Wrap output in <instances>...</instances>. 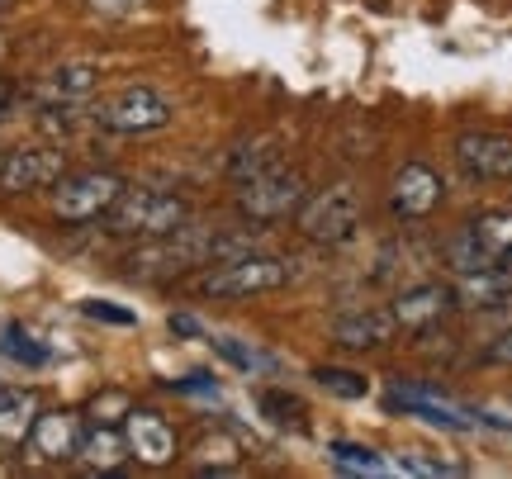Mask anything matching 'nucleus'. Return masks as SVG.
<instances>
[{"instance_id": "nucleus-33", "label": "nucleus", "mask_w": 512, "mask_h": 479, "mask_svg": "<svg viewBox=\"0 0 512 479\" xmlns=\"http://www.w3.org/2000/svg\"><path fill=\"white\" fill-rule=\"evenodd\" d=\"M95 10H110V15H124V10H138V5H147V0H91Z\"/></svg>"}, {"instance_id": "nucleus-32", "label": "nucleus", "mask_w": 512, "mask_h": 479, "mask_svg": "<svg viewBox=\"0 0 512 479\" xmlns=\"http://www.w3.org/2000/svg\"><path fill=\"white\" fill-rule=\"evenodd\" d=\"M171 332H181V337H200V318H190V314H171Z\"/></svg>"}, {"instance_id": "nucleus-28", "label": "nucleus", "mask_w": 512, "mask_h": 479, "mask_svg": "<svg viewBox=\"0 0 512 479\" xmlns=\"http://www.w3.org/2000/svg\"><path fill=\"white\" fill-rule=\"evenodd\" d=\"M214 351H219L223 361H233V366L238 370H271V356H261V351L256 347H242V342H233V337H219V342H214Z\"/></svg>"}, {"instance_id": "nucleus-9", "label": "nucleus", "mask_w": 512, "mask_h": 479, "mask_svg": "<svg viewBox=\"0 0 512 479\" xmlns=\"http://www.w3.org/2000/svg\"><path fill=\"white\" fill-rule=\"evenodd\" d=\"M446 200V181L427 162H403L389 176V214L399 223H422L432 219Z\"/></svg>"}, {"instance_id": "nucleus-26", "label": "nucleus", "mask_w": 512, "mask_h": 479, "mask_svg": "<svg viewBox=\"0 0 512 479\" xmlns=\"http://www.w3.org/2000/svg\"><path fill=\"white\" fill-rule=\"evenodd\" d=\"M313 380L328 389V394H337V399H366V389H370L366 375L342 370V366H318V370H313Z\"/></svg>"}, {"instance_id": "nucleus-14", "label": "nucleus", "mask_w": 512, "mask_h": 479, "mask_svg": "<svg viewBox=\"0 0 512 479\" xmlns=\"http://www.w3.org/2000/svg\"><path fill=\"white\" fill-rule=\"evenodd\" d=\"M133 451H128V437L119 423H91L81 432V446H76V465L86 475H124Z\"/></svg>"}, {"instance_id": "nucleus-23", "label": "nucleus", "mask_w": 512, "mask_h": 479, "mask_svg": "<svg viewBox=\"0 0 512 479\" xmlns=\"http://www.w3.org/2000/svg\"><path fill=\"white\" fill-rule=\"evenodd\" d=\"M446 261L456 266V276H470V271H494V266H498L494 252H489V247L470 233V223H465L456 238L446 242Z\"/></svg>"}, {"instance_id": "nucleus-18", "label": "nucleus", "mask_w": 512, "mask_h": 479, "mask_svg": "<svg viewBox=\"0 0 512 479\" xmlns=\"http://www.w3.org/2000/svg\"><path fill=\"white\" fill-rule=\"evenodd\" d=\"M280 162V143L275 138H252V143H242V148H233V157H228V176L233 181H256V176H266V171H275Z\"/></svg>"}, {"instance_id": "nucleus-12", "label": "nucleus", "mask_w": 512, "mask_h": 479, "mask_svg": "<svg viewBox=\"0 0 512 479\" xmlns=\"http://www.w3.org/2000/svg\"><path fill=\"white\" fill-rule=\"evenodd\" d=\"M451 309H456V285H441V280H422V285H408L399 299H394V323H399L403 332H432L441 328L446 318H451Z\"/></svg>"}, {"instance_id": "nucleus-27", "label": "nucleus", "mask_w": 512, "mask_h": 479, "mask_svg": "<svg viewBox=\"0 0 512 479\" xmlns=\"http://www.w3.org/2000/svg\"><path fill=\"white\" fill-rule=\"evenodd\" d=\"M128 408H133V399H128L124 389H105V394H95L91 399L86 418H91V423H124Z\"/></svg>"}, {"instance_id": "nucleus-7", "label": "nucleus", "mask_w": 512, "mask_h": 479, "mask_svg": "<svg viewBox=\"0 0 512 479\" xmlns=\"http://www.w3.org/2000/svg\"><path fill=\"white\" fill-rule=\"evenodd\" d=\"M171 100L162 91H152V86H124V91H114L110 100H100L95 105V124L105 133H119V138H143V133H157L171 124Z\"/></svg>"}, {"instance_id": "nucleus-8", "label": "nucleus", "mask_w": 512, "mask_h": 479, "mask_svg": "<svg viewBox=\"0 0 512 479\" xmlns=\"http://www.w3.org/2000/svg\"><path fill=\"white\" fill-rule=\"evenodd\" d=\"M67 152L53 143L0 152V195H29V190H53L67 176Z\"/></svg>"}, {"instance_id": "nucleus-2", "label": "nucleus", "mask_w": 512, "mask_h": 479, "mask_svg": "<svg viewBox=\"0 0 512 479\" xmlns=\"http://www.w3.org/2000/svg\"><path fill=\"white\" fill-rule=\"evenodd\" d=\"M294 280V266L285 257H271V252H242V257L214 261L204 266L200 276L190 280V290L200 299H252V295H271V290H285Z\"/></svg>"}, {"instance_id": "nucleus-4", "label": "nucleus", "mask_w": 512, "mask_h": 479, "mask_svg": "<svg viewBox=\"0 0 512 479\" xmlns=\"http://www.w3.org/2000/svg\"><path fill=\"white\" fill-rule=\"evenodd\" d=\"M124 190H128V181L119 176V171H105V166H91V171H67V176L53 185V219L72 223V228L105 219Z\"/></svg>"}, {"instance_id": "nucleus-6", "label": "nucleus", "mask_w": 512, "mask_h": 479, "mask_svg": "<svg viewBox=\"0 0 512 479\" xmlns=\"http://www.w3.org/2000/svg\"><path fill=\"white\" fill-rule=\"evenodd\" d=\"M304 200H309V181H304L299 171H290V166H275L266 176L238 185V214L252 223V228L285 223Z\"/></svg>"}, {"instance_id": "nucleus-24", "label": "nucleus", "mask_w": 512, "mask_h": 479, "mask_svg": "<svg viewBox=\"0 0 512 479\" xmlns=\"http://www.w3.org/2000/svg\"><path fill=\"white\" fill-rule=\"evenodd\" d=\"M328 456H332V465H337L342 475H389V470H394V465L384 461L380 451L356 446V442H332Z\"/></svg>"}, {"instance_id": "nucleus-16", "label": "nucleus", "mask_w": 512, "mask_h": 479, "mask_svg": "<svg viewBox=\"0 0 512 479\" xmlns=\"http://www.w3.org/2000/svg\"><path fill=\"white\" fill-rule=\"evenodd\" d=\"M394 332H399L394 314H389V309H370V304L332 318V342L347 351H375V347H384Z\"/></svg>"}, {"instance_id": "nucleus-10", "label": "nucleus", "mask_w": 512, "mask_h": 479, "mask_svg": "<svg viewBox=\"0 0 512 479\" xmlns=\"http://www.w3.org/2000/svg\"><path fill=\"white\" fill-rule=\"evenodd\" d=\"M456 166L479 185L512 181V133L498 129H465L456 138Z\"/></svg>"}, {"instance_id": "nucleus-34", "label": "nucleus", "mask_w": 512, "mask_h": 479, "mask_svg": "<svg viewBox=\"0 0 512 479\" xmlns=\"http://www.w3.org/2000/svg\"><path fill=\"white\" fill-rule=\"evenodd\" d=\"M10 110H15V86H10V81L0 76V119H5Z\"/></svg>"}, {"instance_id": "nucleus-31", "label": "nucleus", "mask_w": 512, "mask_h": 479, "mask_svg": "<svg viewBox=\"0 0 512 479\" xmlns=\"http://www.w3.org/2000/svg\"><path fill=\"white\" fill-rule=\"evenodd\" d=\"M176 394H214V380L209 375H185V380H171Z\"/></svg>"}, {"instance_id": "nucleus-13", "label": "nucleus", "mask_w": 512, "mask_h": 479, "mask_svg": "<svg viewBox=\"0 0 512 479\" xmlns=\"http://www.w3.org/2000/svg\"><path fill=\"white\" fill-rule=\"evenodd\" d=\"M124 437L133 461L147 470H166L176 461V427L166 423L157 408H128L124 413Z\"/></svg>"}, {"instance_id": "nucleus-36", "label": "nucleus", "mask_w": 512, "mask_h": 479, "mask_svg": "<svg viewBox=\"0 0 512 479\" xmlns=\"http://www.w3.org/2000/svg\"><path fill=\"white\" fill-rule=\"evenodd\" d=\"M0 10H10V0H0Z\"/></svg>"}, {"instance_id": "nucleus-5", "label": "nucleus", "mask_w": 512, "mask_h": 479, "mask_svg": "<svg viewBox=\"0 0 512 479\" xmlns=\"http://www.w3.org/2000/svg\"><path fill=\"white\" fill-rule=\"evenodd\" d=\"M361 195H356V185L337 181L328 190H318L309 200L294 209V223H299V233L309 242H323V247H342L361 233Z\"/></svg>"}, {"instance_id": "nucleus-20", "label": "nucleus", "mask_w": 512, "mask_h": 479, "mask_svg": "<svg viewBox=\"0 0 512 479\" xmlns=\"http://www.w3.org/2000/svg\"><path fill=\"white\" fill-rule=\"evenodd\" d=\"M242 465V446L228 437V432H204L195 442V470L200 475H228Z\"/></svg>"}, {"instance_id": "nucleus-1", "label": "nucleus", "mask_w": 512, "mask_h": 479, "mask_svg": "<svg viewBox=\"0 0 512 479\" xmlns=\"http://www.w3.org/2000/svg\"><path fill=\"white\" fill-rule=\"evenodd\" d=\"M256 238L252 233H219V228H200V223H181L171 228L162 238H147L138 242L133 252H124L119 271L128 280H176V276H190V271H204L214 261H228V257H242L252 252Z\"/></svg>"}, {"instance_id": "nucleus-19", "label": "nucleus", "mask_w": 512, "mask_h": 479, "mask_svg": "<svg viewBox=\"0 0 512 479\" xmlns=\"http://www.w3.org/2000/svg\"><path fill=\"white\" fill-rule=\"evenodd\" d=\"M508 295L512 290L503 285L498 266L494 271H470V276L456 280V304H465V309H498Z\"/></svg>"}, {"instance_id": "nucleus-22", "label": "nucleus", "mask_w": 512, "mask_h": 479, "mask_svg": "<svg viewBox=\"0 0 512 479\" xmlns=\"http://www.w3.org/2000/svg\"><path fill=\"white\" fill-rule=\"evenodd\" d=\"M0 356L15 361V366H29V370L48 366V347H43L24 323H5V328H0Z\"/></svg>"}, {"instance_id": "nucleus-3", "label": "nucleus", "mask_w": 512, "mask_h": 479, "mask_svg": "<svg viewBox=\"0 0 512 479\" xmlns=\"http://www.w3.org/2000/svg\"><path fill=\"white\" fill-rule=\"evenodd\" d=\"M190 223V200L171 195V190H157V185H128L124 195L114 200V209L105 214V228L114 238H133V242H147V238H162L171 228Z\"/></svg>"}, {"instance_id": "nucleus-15", "label": "nucleus", "mask_w": 512, "mask_h": 479, "mask_svg": "<svg viewBox=\"0 0 512 479\" xmlns=\"http://www.w3.org/2000/svg\"><path fill=\"white\" fill-rule=\"evenodd\" d=\"M100 86V67L95 62H62L38 81V105H62V110H81Z\"/></svg>"}, {"instance_id": "nucleus-21", "label": "nucleus", "mask_w": 512, "mask_h": 479, "mask_svg": "<svg viewBox=\"0 0 512 479\" xmlns=\"http://www.w3.org/2000/svg\"><path fill=\"white\" fill-rule=\"evenodd\" d=\"M256 408H261V418H271L275 427H285V432H304L309 427V408H304V399L299 394H290V389H261V399H256Z\"/></svg>"}, {"instance_id": "nucleus-29", "label": "nucleus", "mask_w": 512, "mask_h": 479, "mask_svg": "<svg viewBox=\"0 0 512 479\" xmlns=\"http://www.w3.org/2000/svg\"><path fill=\"white\" fill-rule=\"evenodd\" d=\"M81 314L100 318V323H114V328H133V314H128V309H114V304H105V299H86Z\"/></svg>"}, {"instance_id": "nucleus-11", "label": "nucleus", "mask_w": 512, "mask_h": 479, "mask_svg": "<svg viewBox=\"0 0 512 479\" xmlns=\"http://www.w3.org/2000/svg\"><path fill=\"white\" fill-rule=\"evenodd\" d=\"M81 432H86V423H81V413H72V408L38 413L34 427H29V437H24L29 461L34 465H72L76 446H81Z\"/></svg>"}, {"instance_id": "nucleus-25", "label": "nucleus", "mask_w": 512, "mask_h": 479, "mask_svg": "<svg viewBox=\"0 0 512 479\" xmlns=\"http://www.w3.org/2000/svg\"><path fill=\"white\" fill-rule=\"evenodd\" d=\"M470 233H475L498 261L512 257V209H489V214L470 219Z\"/></svg>"}, {"instance_id": "nucleus-17", "label": "nucleus", "mask_w": 512, "mask_h": 479, "mask_svg": "<svg viewBox=\"0 0 512 479\" xmlns=\"http://www.w3.org/2000/svg\"><path fill=\"white\" fill-rule=\"evenodd\" d=\"M38 413H43L38 389H24V385L0 389V442H5V446H19L24 437H29V427H34Z\"/></svg>"}, {"instance_id": "nucleus-30", "label": "nucleus", "mask_w": 512, "mask_h": 479, "mask_svg": "<svg viewBox=\"0 0 512 479\" xmlns=\"http://www.w3.org/2000/svg\"><path fill=\"white\" fill-rule=\"evenodd\" d=\"M484 366H512V328L508 332H498L494 342L484 347V356H479Z\"/></svg>"}, {"instance_id": "nucleus-35", "label": "nucleus", "mask_w": 512, "mask_h": 479, "mask_svg": "<svg viewBox=\"0 0 512 479\" xmlns=\"http://www.w3.org/2000/svg\"><path fill=\"white\" fill-rule=\"evenodd\" d=\"M498 276H503V285H508V290H512V257H503V261H498Z\"/></svg>"}]
</instances>
